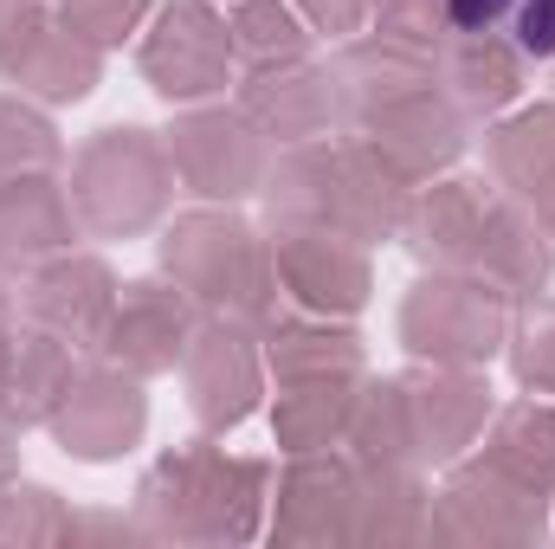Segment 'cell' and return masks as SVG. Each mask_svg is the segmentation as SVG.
Wrapping results in <instances>:
<instances>
[{
  "mask_svg": "<svg viewBox=\"0 0 555 549\" xmlns=\"http://www.w3.org/2000/svg\"><path fill=\"white\" fill-rule=\"evenodd\" d=\"M117 297L124 291H117L111 266L85 259V253H52V259H39V272L26 278V317H33V330H52L72 349H98L104 343Z\"/></svg>",
  "mask_w": 555,
  "mask_h": 549,
  "instance_id": "cell-15",
  "label": "cell"
},
{
  "mask_svg": "<svg viewBox=\"0 0 555 549\" xmlns=\"http://www.w3.org/2000/svg\"><path fill=\"white\" fill-rule=\"evenodd\" d=\"M168 194H175L168 142H155V130H137V124L98 130L72 162V207L104 240H130L142 227H155Z\"/></svg>",
  "mask_w": 555,
  "mask_h": 549,
  "instance_id": "cell-4",
  "label": "cell"
},
{
  "mask_svg": "<svg viewBox=\"0 0 555 549\" xmlns=\"http://www.w3.org/2000/svg\"><path fill=\"white\" fill-rule=\"evenodd\" d=\"M227 33H233V59H246V65L304 59V46H310V33L297 26V13L278 7V0H240L233 20H227Z\"/></svg>",
  "mask_w": 555,
  "mask_h": 549,
  "instance_id": "cell-30",
  "label": "cell"
},
{
  "mask_svg": "<svg viewBox=\"0 0 555 549\" xmlns=\"http://www.w3.org/2000/svg\"><path fill=\"white\" fill-rule=\"evenodd\" d=\"M137 382L142 375L117 369V362L78 369L72 388H65V401L46 420L52 439H59L72 459H91V465H98V459H124L142 439V426H149V401H142Z\"/></svg>",
  "mask_w": 555,
  "mask_h": 549,
  "instance_id": "cell-11",
  "label": "cell"
},
{
  "mask_svg": "<svg viewBox=\"0 0 555 549\" xmlns=\"http://www.w3.org/2000/svg\"><path fill=\"white\" fill-rule=\"evenodd\" d=\"M72 246V201L52 175H0V266H39Z\"/></svg>",
  "mask_w": 555,
  "mask_h": 549,
  "instance_id": "cell-20",
  "label": "cell"
},
{
  "mask_svg": "<svg viewBox=\"0 0 555 549\" xmlns=\"http://www.w3.org/2000/svg\"><path fill=\"white\" fill-rule=\"evenodd\" d=\"M433 537L439 544H543L550 537V498L524 491L498 465L472 459L446 478L433 498Z\"/></svg>",
  "mask_w": 555,
  "mask_h": 549,
  "instance_id": "cell-8",
  "label": "cell"
},
{
  "mask_svg": "<svg viewBox=\"0 0 555 549\" xmlns=\"http://www.w3.org/2000/svg\"><path fill=\"white\" fill-rule=\"evenodd\" d=\"M266 214L272 227H323L356 246L395 240L401 214L414 201V181H401L369 142H297L278 168H266Z\"/></svg>",
  "mask_w": 555,
  "mask_h": 549,
  "instance_id": "cell-1",
  "label": "cell"
},
{
  "mask_svg": "<svg viewBox=\"0 0 555 549\" xmlns=\"http://www.w3.org/2000/svg\"><path fill=\"white\" fill-rule=\"evenodd\" d=\"M491 168H498V188H511V201H524L555 233V104L517 111L511 124H498Z\"/></svg>",
  "mask_w": 555,
  "mask_h": 549,
  "instance_id": "cell-21",
  "label": "cell"
},
{
  "mask_svg": "<svg viewBox=\"0 0 555 549\" xmlns=\"http://www.w3.org/2000/svg\"><path fill=\"white\" fill-rule=\"evenodd\" d=\"M72 343H59L52 330H33V336H20V349H13V375H7V395H0V426L13 433V426H46L52 408L65 401V388H72Z\"/></svg>",
  "mask_w": 555,
  "mask_h": 549,
  "instance_id": "cell-27",
  "label": "cell"
},
{
  "mask_svg": "<svg viewBox=\"0 0 555 549\" xmlns=\"http://www.w3.org/2000/svg\"><path fill=\"white\" fill-rule=\"evenodd\" d=\"M356 137L369 142L401 181L420 188V181H433V175H446L459 162V149H465V111L433 78V85H408V91L369 104L356 117Z\"/></svg>",
  "mask_w": 555,
  "mask_h": 549,
  "instance_id": "cell-6",
  "label": "cell"
},
{
  "mask_svg": "<svg viewBox=\"0 0 555 549\" xmlns=\"http://www.w3.org/2000/svg\"><path fill=\"white\" fill-rule=\"evenodd\" d=\"M13 349H20V336L7 323V291H0V395H7V375H13Z\"/></svg>",
  "mask_w": 555,
  "mask_h": 549,
  "instance_id": "cell-38",
  "label": "cell"
},
{
  "mask_svg": "<svg viewBox=\"0 0 555 549\" xmlns=\"http://www.w3.org/2000/svg\"><path fill=\"white\" fill-rule=\"evenodd\" d=\"M266 511V465L233 459L214 439H194L168 459L137 491V537L155 544H246L259 537Z\"/></svg>",
  "mask_w": 555,
  "mask_h": 549,
  "instance_id": "cell-2",
  "label": "cell"
},
{
  "mask_svg": "<svg viewBox=\"0 0 555 549\" xmlns=\"http://www.w3.org/2000/svg\"><path fill=\"white\" fill-rule=\"evenodd\" d=\"M194 323H201V310H194V297L175 278L168 284L142 278V284H124V297H117L111 330H104L98 349H104V362H117L130 375H162V369H175L188 356Z\"/></svg>",
  "mask_w": 555,
  "mask_h": 549,
  "instance_id": "cell-14",
  "label": "cell"
},
{
  "mask_svg": "<svg viewBox=\"0 0 555 549\" xmlns=\"http://www.w3.org/2000/svg\"><path fill=\"white\" fill-rule=\"evenodd\" d=\"M253 343L259 336L246 323H227V317L194 323L181 369H188V408L207 433H227L259 408V349Z\"/></svg>",
  "mask_w": 555,
  "mask_h": 549,
  "instance_id": "cell-12",
  "label": "cell"
},
{
  "mask_svg": "<svg viewBox=\"0 0 555 549\" xmlns=\"http://www.w3.org/2000/svg\"><path fill=\"white\" fill-rule=\"evenodd\" d=\"M349 505H356V452H297L278 478L272 544H349Z\"/></svg>",
  "mask_w": 555,
  "mask_h": 549,
  "instance_id": "cell-17",
  "label": "cell"
},
{
  "mask_svg": "<svg viewBox=\"0 0 555 549\" xmlns=\"http://www.w3.org/2000/svg\"><path fill=\"white\" fill-rule=\"evenodd\" d=\"M304 7V20L317 26V33H362L369 20H375V0H297Z\"/></svg>",
  "mask_w": 555,
  "mask_h": 549,
  "instance_id": "cell-37",
  "label": "cell"
},
{
  "mask_svg": "<svg viewBox=\"0 0 555 549\" xmlns=\"http://www.w3.org/2000/svg\"><path fill=\"white\" fill-rule=\"evenodd\" d=\"M59 155H65V149H59L52 124H46L33 104L0 98V175H52Z\"/></svg>",
  "mask_w": 555,
  "mask_h": 549,
  "instance_id": "cell-32",
  "label": "cell"
},
{
  "mask_svg": "<svg viewBox=\"0 0 555 549\" xmlns=\"http://www.w3.org/2000/svg\"><path fill=\"white\" fill-rule=\"evenodd\" d=\"M452 39H511L524 59H555V0H452Z\"/></svg>",
  "mask_w": 555,
  "mask_h": 549,
  "instance_id": "cell-28",
  "label": "cell"
},
{
  "mask_svg": "<svg viewBox=\"0 0 555 549\" xmlns=\"http://www.w3.org/2000/svg\"><path fill=\"white\" fill-rule=\"evenodd\" d=\"M98 72H104V46H91L78 26H65L59 13L46 20V33L26 46V59L13 65L7 85L33 91L39 104H78L98 91Z\"/></svg>",
  "mask_w": 555,
  "mask_h": 549,
  "instance_id": "cell-24",
  "label": "cell"
},
{
  "mask_svg": "<svg viewBox=\"0 0 555 549\" xmlns=\"http://www.w3.org/2000/svg\"><path fill=\"white\" fill-rule=\"evenodd\" d=\"M408 388V420H414V459L420 465H452L491 420V388L472 369H446V362H420L414 375H401Z\"/></svg>",
  "mask_w": 555,
  "mask_h": 549,
  "instance_id": "cell-16",
  "label": "cell"
},
{
  "mask_svg": "<svg viewBox=\"0 0 555 549\" xmlns=\"http://www.w3.org/2000/svg\"><path fill=\"white\" fill-rule=\"evenodd\" d=\"M491 214H498L491 181H472V175L433 181L401 214V246L414 253L420 266H433V272H472L478 253H485Z\"/></svg>",
  "mask_w": 555,
  "mask_h": 549,
  "instance_id": "cell-13",
  "label": "cell"
},
{
  "mask_svg": "<svg viewBox=\"0 0 555 549\" xmlns=\"http://www.w3.org/2000/svg\"><path fill=\"white\" fill-rule=\"evenodd\" d=\"M46 20H52V0H0V78H13L26 46L46 33Z\"/></svg>",
  "mask_w": 555,
  "mask_h": 549,
  "instance_id": "cell-36",
  "label": "cell"
},
{
  "mask_svg": "<svg viewBox=\"0 0 555 549\" xmlns=\"http://www.w3.org/2000/svg\"><path fill=\"white\" fill-rule=\"evenodd\" d=\"M227 65H233V33L214 13V0H168L155 13L142 39V78L168 104H201L227 91Z\"/></svg>",
  "mask_w": 555,
  "mask_h": 549,
  "instance_id": "cell-7",
  "label": "cell"
},
{
  "mask_svg": "<svg viewBox=\"0 0 555 549\" xmlns=\"http://www.w3.org/2000/svg\"><path fill=\"white\" fill-rule=\"evenodd\" d=\"M272 266L284 297H297L310 317H356L375 291L369 246L323 227H272Z\"/></svg>",
  "mask_w": 555,
  "mask_h": 549,
  "instance_id": "cell-10",
  "label": "cell"
},
{
  "mask_svg": "<svg viewBox=\"0 0 555 549\" xmlns=\"http://www.w3.org/2000/svg\"><path fill=\"white\" fill-rule=\"evenodd\" d=\"M426 537H433V491L420 485V465L356 459L349 544H426Z\"/></svg>",
  "mask_w": 555,
  "mask_h": 549,
  "instance_id": "cell-19",
  "label": "cell"
},
{
  "mask_svg": "<svg viewBox=\"0 0 555 549\" xmlns=\"http://www.w3.org/2000/svg\"><path fill=\"white\" fill-rule=\"evenodd\" d=\"M168 162L201 201H246L266 188V137L246 111H188L168 130Z\"/></svg>",
  "mask_w": 555,
  "mask_h": 549,
  "instance_id": "cell-9",
  "label": "cell"
},
{
  "mask_svg": "<svg viewBox=\"0 0 555 549\" xmlns=\"http://www.w3.org/2000/svg\"><path fill=\"white\" fill-rule=\"evenodd\" d=\"M478 278H491L504 297H537L555 272V233L524 207V201H498L485 253H478Z\"/></svg>",
  "mask_w": 555,
  "mask_h": 549,
  "instance_id": "cell-23",
  "label": "cell"
},
{
  "mask_svg": "<svg viewBox=\"0 0 555 549\" xmlns=\"http://www.w3.org/2000/svg\"><path fill=\"white\" fill-rule=\"evenodd\" d=\"M240 111L253 117L259 137H272V142H317V137H330V117L343 111L336 72H323V65H310V59L246 65Z\"/></svg>",
  "mask_w": 555,
  "mask_h": 549,
  "instance_id": "cell-18",
  "label": "cell"
},
{
  "mask_svg": "<svg viewBox=\"0 0 555 549\" xmlns=\"http://www.w3.org/2000/svg\"><path fill=\"white\" fill-rule=\"evenodd\" d=\"M52 13H59L65 26H78L91 46H124L142 26L149 0H52Z\"/></svg>",
  "mask_w": 555,
  "mask_h": 549,
  "instance_id": "cell-34",
  "label": "cell"
},
{
  "mask_svg": "<svg viewBox=\"0 0 555 549\" xmlns=\"http://www.w3.org/2000/svg\"><path fill=\"white\" fill-rule=\"evenodd\" d=\"M433 65H439V91L465 111V117H491V111H504L517 91H524V52L511 46V39H446L439 52H433Z\"/></svg>",
  "mask_w": 555,
  "mask_h": 549,
  "instance_id": "cell-22",
  "label": "cell"
},
{
  "mask_svg": "<svg viewBox=\"0 0 555 549\" xmlns=\"http://www.w3.org/2000/svg\"><path fill=\"white\" fill-rule=\"evenodd\" d=\"M478 459L517 478L524 491L555 498V401H511L491 420V439Z\"/></svg>",
  "mask_w": 555,
  "mask_h": 549,
  "instance_id": "cell-26",
  "label": "cell"
},
{
  "mask_svg": "<svg viewBox=\"0 0 555 549\" xmlns=\"http://www.w3.org/2000/svg\"><path fill=\"white\" fill-rule=\"evenodd\" d=\"M504 330H511V297L478 272H433L401 304V343L420 362L485 369L504 349Z\"/></svg>",
  "mask_w": 555,
  "mask_h": 549,
  "instance_id": "cell-5",
  "label": "cell"
},
{
  "mask_svg": "<svg viewBox=\"0 0 555 549\" xmlns=\"http://www.w3.org/2000/svg\"><path fill=\"white\" fill-rule=\"evenodd\" d=\"M362 395V375H291L278 382V408H272V433L284 452H317L330 446Z\"/></svg>",
  "mask_w": 555,
  "mask_h": 549,
  "instance_id": "cell-25",
  "label": "cell"
},
{
  "mask_svg": "<svg viewBox=\"0 0 555 549\" xmlns=\"http://www.w3.org/2000/svg\"><path fill=\"white\" fill-rule=\"evenodd\" d=\"M162 272L194 297L201 317L246 323L253 336H266L278 323L284 284H278V266H272V240H259V233H253L240 214H227V207L181 214V220L162 233Z\"/></svg>",
  "mask_w": 555,
  "mask_h": 549,
  "instance_id": "cell-3",
  "label": "cell"
},
{
  "mask_svg": "<svg viewBox=\"0 0 555 549\" xmlns=\"http://www.w3.org/2000/svg\"><path fill=\"white\" fill-rule=\"evenodd\" d=\"M72 537V518L59 511L52 491L39 485H0V544H65Z\"/></svg>",
  "mask_w": 555,
  "mask_h": 549,
  "instance_id": "cell-33",
  "label": "cell"
},
{
  "mask_svg": "<svg viewBox=\"0 0 555 549\" xmlns=\"http://www.w3.org/2000/svg\"><path fill=\"white\" fill-rule=\"evenodd\" d=\"M452 0H375V33L388 39H408V46H426L439 52L452 39V20H446Z\"/></svg>",
  "mask_w": 555,
  "mask_h": 549,
  "instance_id": "cell-35",
  "label": "cell"
},
{
  "mask_svg": "<svg viewBox=\"0 0 555 549\" xmlns=\"http://www.w3.org/2000/svg\"><path fill=\"white\" fill-rule=\"evenodd\" d=\"M349 446L356 459H382V465H420L414 459V420H408V388L401 375L388 382H362L356 413H349Z\"/></svg>",
  "mask_w": 555,
  "mask_h": 549,
  "instance_id": "cell-29",
  "label": "cell"
},
{
  "mask_svg": "<svg viewBox=\"0 0 555 549\" xmlns=\"http://www.w3.org/2000/svg\"><path fill=\"white\" fill-rule=\"evenodd\" d=\"M504 349H511V369L530 395H555V297H524L511 330H504Z\"/></svg>",
  "mask_w": 555,
  "mask_h": 549,
  "instance_id": "cell-31",
  "label": "cell"
}]
</instances>
